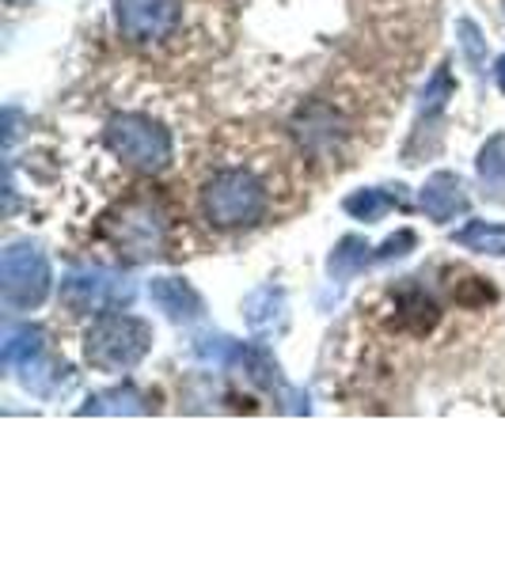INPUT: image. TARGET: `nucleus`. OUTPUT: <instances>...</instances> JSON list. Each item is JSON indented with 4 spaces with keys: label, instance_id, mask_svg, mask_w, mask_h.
I'll return each instance as SVG.
<instances>
[{
    "label": "nucleus",
    "instance_id": "1",
    "mask_svg": "<svg viewBox=\"0 0 505 569\" xmlns=\"http://www.w3.org/2000/svg\"><path fill=\"white\" fill-rule=\"evenodd\" d=\"M201 217L214 228H251L259 224L270 209V194H266L263 179L247 168H225L214 171L198 190Z\"/></svg>",
    "mask_w": 505,
    "mask_h": 569
},
{
    "label": "nucleus",
    "instance_id": "2",
    "mask_svg": "<svg viewBox=\"0 0 505 569\" xmlns=\"http://www.w3.org/2000/svg\"><path fill=\"white\" fill-rule=\"evenodd\" d=\"M152 350V327L145 319L103 311L85 335V361L99 372H126Z\"/></svg>",
    "mask_w": 505,
    "mask_h": 569
},
{
    "label": "nucleus",
    "instance_id": "3",
    "mask_svg": "<svg viewBox=\"0 0 505 569\" xmlns=\"http://www.w3.org/2000/svg\"><path fill=\"white\" fill-rule=\"evenodd\" d=\"M103 236L126 262H149L168 247V217L152 198H133L103 217Z\"/></svg>",
    "mask_w": 505,
    "mask_h": 569
},
{
    "label": "nucleus",
    "instance_id": "4",
    "mask_svg": "<svg viewBox=\"0 0 505 569\" xmlns=\"http://www.w3.org/2000/svg\"><path fill=\"white\" fill-rule=\"evenodd\" d=\"M107 149L137 171H160L171 160V133L141 114H118L107 122Z\"/></svg>",
    "mask_w": 505,
    "mask_h": 569
},
{
    "label": "nucleus",
    "instance_id": "5",
    "mask_svg": "<svg viewBox=\"0 0 505 569\" xmlns=\"http://www.w3.org/2000/svg\"><path fill=\"white\" fill-rule=\"evenodd\" d=\"M0 281H4V300L12 308H34L50 292V266L34 243H12L0 259Z\"/></svg>",
    "mask_w": 505,
    "mask_h": 569
},
{
    "label": "nucleus",
    "instance_id": "6",
    "mask_svg": "<svg viewBox=\"0 0 505 569\" xmlns=\"http://www.w3.org/2000/svg\"><path fill=\"white\" fill-rule=\"evenodd\" d=\"M115 16L130 42H164L182 20V0H115Z\"/></svg>",
    "mask_w": 505,
    "mask_h": 569
},
{
    "label": "nucleus",
    "instance_id": "7",
    "mask_svg": "<svg viewBox=\"0 0 505 569\" xmlns=\"http://www.w3.org/2000/svg\"><path fill=\"white\" fill-rule=\"evenodd\" d=\"M61 300L72 311H115L133 300L130 281H118L110 273H77L61 284Z\"/></svg>",
    "mask_w": 505,
    "mask_h": 569
},
{
    "label": "nucleus",
    "instance_id": "8",
    "mask_svg": "<svg viewBox=\"0 0 505 569\" xmlns=\"http://www.w3.org/2000/svg\"><path fill=\"white\" fill-rule=\"evenodd\" d=\"M422 213L437 224H448L453 217L467 213V194H464V182L453 176V171H437L434 179L422 187Z\"/></svg>",
    "mask_w": 505,
    "mask_h": 569
},
{
    "label": "nucleus",
    "instance_id": "9",
    "mask_svg": "<svg viewBox=\"0 0 505 569\" xmlns=\"http://www.w3.org/2000/svg\"><path fill=\"white\" fill-rule=\"evenodd\" d=\"M152 305L160 311H168L171 319H198L201 316V297L190 289L187 281H176V278H160L152 281Z\"/></svg>",
    "mask_w": 505,
    "mask_h": 569
},
{
    "label": "nucleus",
    "instance_id": "10",
    "mask_svg": "<svg viewBox=\"0 0 505 569\" xmlns=\"http://www.w3.org/2000/svg\"><path fill=\"white\" fill-rule=\"evenodd\" d=\"M373 247L362 240V236H346L343 243L335 247V254L327 259V270H330V278L335 281H346V278H354V273H362L365 266H369L373 259Z\"/></svg>",
    "mask_w": 505,
    "mask_h": 569
},
{
    "label": "nucleus",
    "instance_id": "11",
    "mask_svg": "<svg viewBox=\"0 0 505 569\" xmlns=\"http://www.w3.org/2000/svg\"><path fill=\"white\" fill-rule=\"evenodd\" d=\"M453 240L461 247H467V251H479V254H494V259H502V254H505V224L472 220V224L461 228Z\"/></svg>",
    "mask_w": 505,
    "mask_h": 569
},
{
    "label": "nucleus",
    "instance_id": "12",
    "mask_svg": "<svg viewBox=\"0 0 505 569\" xmlns=\"http://www.w3.org/2000/svg\"><path fill=\"white\" fill-rule=\"evenodd\" d=\"M42 350V330L39 327H16L4 338V365L8 369H31V361Z\"/></svg>",
    "mask_w": 505,
    "mask_h": 569
},
{
    "label": "nucleus",
    "instance_id": "13",
    "mask_svg": "<svg viewBox=\"0 0 505 569\" xmlns=\"http://www.w3.org/2000/svg\"><path fill=\"white\" fill-rule=\"evenodd\" d=\"M479 179L494 198H505V133L491 137L479 152Z\"/></svg>",
    "mask_w": 505,
    "mask_h": 569
},
{
    "label": "nucleus",
    "instance_id": "14",
    "mask_svg": "<svg viewBox=\"0 0 505 569\" xmlns=\"http://www.w3.org/2000/svg\"><path fill=\"white\" fill-rule=\"evenodd\" d=\"M396 206H403V194H392V190H362V194L346 198V213L357 220H380Z\"/></svg>",
    "mask_w": 505,
    "mask_h": 569
},
{
    "label": "nucleus",
    "instance_id": "15",
    "mask_svg": "<svg viewBox=\"0 0 505 569\" xmlns=\"http://www.w3.org/2000/svg\"><path fill=\"white\" fill-rule=\"evenodd\" d=\"M88 415H141V395L133 388H118V391H103L96 399H88Z\"/></svg>",
    "mask_w": 505,
    "mask_h": 569
},
{
    "label": "nucleus",
    "instance_id": "16",
    "mask_svg": "<svg viewBox=\"0 0 505 569\" xmlns=\"http://www.w3.org/2000/svg\"><path fill=\"white\" fill-rule=\"evenodd\" d=\"M448 91H453V84H448V72H437L434 84H429V91H426V103H422V110H440L448 99Z\"/></svg>",
    "mask_w": 505,
    "mask_h": 569
},
{
    "label": "nucleus",
    "instance_id": "17",
    "mask_svg": "<svg viewBox=\"0 0 505 569\" xmlns=\"http://www.w3.org/2000/svg\"><path fill=\"white\" fill-rule=\"evenodd\" d=\"M461 39H464V50H467V58H472V66H483V42H479V31H475V23L472 20H464L461 27Z\"/></svg>",
    "mask_w": 505,
    "mask_h": 569
},
{
    "label": "nucleus",
    "instance_id": "18",
    "mask_svg": "<svg viewBox=\"0 0 505 569\" xmlns=\"http://www.w3.org/2000/svg\"><path fill=\"white\" fill-rule=\"evenodd\" d=\"M494 77H498V88L505 91V58L498 61V69H494Z\"/></svg>",
    "mask_w": 505,
    "mask_h": 569
}]
</instances>
